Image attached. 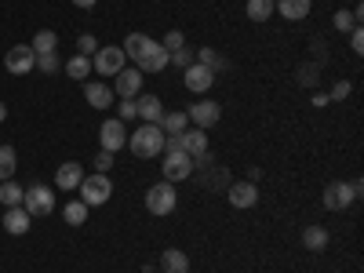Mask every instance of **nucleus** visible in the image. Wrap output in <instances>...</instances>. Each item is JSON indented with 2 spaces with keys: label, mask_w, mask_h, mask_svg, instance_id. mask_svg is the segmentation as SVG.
<instances>
[{
  "label": "nucleus",
  "mask_w": 364,
  "mask_h": 273,
  "mask_svg": "<svg viewBox=\"0 0 364 273\" xmlns=\"http://www.w3.org/2000/svg\"><path fill=\"white\" fill-rule=\"evenodd\" d=\"M124 48V55L128 58H135V70L139 73H161L164 66H168V51L161 48V41H154V37H146V33H128V41L120 44Z\"/></svg>",
  "instance_id": "obj_1"
},
{
  "label": "nucleus",
  "mask_w": 364,
  "mask_h": 273,
  "mask_svg": "<svg viewBox=\"0 0 364 273\" xmlns=\"http://www.w3.org/2000/svg\"><path fill=\"white\" fill-rule=\"evenodd\" d=\"M128 146H132V154L135 157H157V154H164V132L157 128V124H142L135 135H128Z\"/></svg>",
  "instance_id": "obj_2"
},
{
  "label": "nucleus",
  "mask_w": 364,
  "mask_h": 273,
  "mask_svg": "<svg viewBox=\"0 0 364 273\" xmlns=\"http://www.w3.org/2000/svg\"><path fill=\"white\" fill-rule=\"evenodd\" d=\"M77 190H80V200L87 208H99V204H106L113 197V182H109V175L95 171V175H84V182H80Z\"/></svg>",
  "instance_id": "obj_3"
},
{
  "label": "nucleus",
  "mask_w": 364,
  "mask_h": 273,
  "mask_svg": "<svg viewBox=\"0 0 364 273\" xmlns=\"http://www.w3.org/2000/svg\"><path fill=\"white\" fill-rule=\"evenodd\" d=\"M22 208H26L33 219H41V215H51L55 197H51V190L44 186V182H33V186H29V190L22 193Z\"/></svg>",
  "instance_id": "obj_4"
},
{
  "label": "nucleus",
  "mask_w": 364,
  "mask_h": 273,
  "mask_svg": "<svg viewBox=\"0 0 364 273\" xmlns=\"http://www.w3.org/2000/svg\"><path fill=\"white\" fill-rule=\"evenodd\" d=\"M175 204H178V197H175L171 182H157V186L146 190V208L154 211V215H171Z\"/></svg>",
  "instance_id": "obj_5"
},
{
  "label": "nucleus",
  "mask_w": 364,
  "mask_h": 273,
  "mask_svg": "<svg viewBox=\"0 0 364 273\" xmlns=\"http://www.w3.org/2000/svg\"><path fill=\"white\" fill-rule=\"evenodd\" d=\"M124 48H99L95 51V58H91V70H95V73H102V77H117L120 70H124Z\"/></svg>",
  "instance_id": "obj_6"
},
{
  "label": "nucleus",
  "mask_w": 364,
  "mask_h": 273,
  "mask_svg": "<svg viewBox=\"0 0 364 273\" xmlns=\"http://www.w3.org/2000/svg\"><path fill=\"white\" fill-rule=\"evenodd\" d=\"M164 182H182L193 175V157L186 154V149H171V154L164 157Z\"/></svg>",
  "instance_id": "obj_7"
},
{
  "label": "nucleus",
  "mask_w": 364,
  "mask_h": 273,
  "mask_svg": "<svg viewBox=\"0 0 364 273\" xmlns=\"http://www.w3.org/2000/svg\"><path fill=\"white\" fill-rule=\"evenodd\" d=\"M4 66H8V73L26 77L29 70H37V55H33V48H29V44H15V48L4 55Z\"/></svg>",
  "instance_id": "obj_8"
},
{
  "label": "nucleus",
  "mask_w": 364,
  "mask_h": 273,
  "mask_svg": "<svg viewBox=\"0 0 364 273\" xmlns=\"http://www.w3.org/2000/svg\"><path fill=\"white\" fill-rule=\"evenodd\" d=\"M99 142H102V149H109V154H117L120 146H128V132H124V120L109 117L106 124L99 128Z\"/></svg>",
  "instance_id": "obj_9"
},
{
  "label": "nucleus",
  "mask_w": 364,
  "mask_h": 273,
  "mask_svg": "<svg viewBox=\"0 0 364 273\" xmlns=\"http://www.w3.org/2000/svg\"><path fill=\"white\" fill-rule=\"evenodd\" d=\"M186 117L193 120L197 128H211V124H219V117H223V106L219 102H211V99H200L186 109Z\"/></svg>",
  "instance_id": "obj_10"
},
{
  "label": "nucleus",
  "mask_w": 364,
  "mask_h": 273,
  "mask_svg": "<svg viewBox=\"0 0 364 273\" xmlns=\"http://www.w3.org/2000/svg\"><path fill=\"white\" fill-rule=\"evenodd\" d=\"M357 197H353V186L350 182H331V186H324V208L328 211H343L350 208Z\"/></svg>",
  "instance_id": "obj_11"
},
{
  "label": "nucleus",
  "mask_w": 364,
  "mask_h": 273,
  "mask_svg": "<svg viewBox=\"0 0 364 273\" xmlns=\"http://www.w3.org/2000/svg\"><path fill=\"white\" fill-rule=\"evenodd\" d=\"M226 200L233 204V208H255V200H259V190H255V182H233V186H226Z\"/></svg>",
  "instance_id": "obj_12"
},
{
  "label": "nucleus",
  "mask_w": 364,
  "mask_h": 273,
  "mask_svg": "<svg viewBox=\"0 0 364 273\" xmlns=\"http://www.w3.org/2000/svg\"><path fill=\"white\" fill-rule=\"evenodd\" d=\"M182 80H186L190 91H208L211 84H215V73H211L208 66H200V63H193L190 70H182Z\"/></svg>",
  "instance_id": "obj_13"
},
{
  "label": "nucleus",
  "mask_w": 364,
  "mask_h": 273,
  "mask_svg": "<svg viewBox=\"0 0 364 273\" xmlns=\"http://www.w3.org/2000/svg\"><path fill=\"white\" fill-rule=\"evenodd\" d=\"M139 87H142V73H139V70H120V73H117L113 95H120V99H135V95H139Z\"/></svg>",
  "instance_id": "obj_14"
},
{
  "label": "nucleus",
  "mask_w": 364,
  "mask_h": 273,
  "mask_svg": "<svg viewBox=\"0 0 364 273\" xmlns=\"http://www.w3.org/2000/svg\"><path fill=\"white\" fill-rule=\"evenodd\" d=\"M29 223H33V215L18 204V208H8L4 211V230L8 233H15V237H22V233H29Z\"/></svg>",
  "instance_id": "obj_15"
},
{
  "label": "nucleus",
  "mask_w": 364,
  "mask_h": 273,
  "mask_svg": "<svg viewBox=\"0 0 364 273\" xmlns=\"http://www.w3.org/2000/svg\"><path fill=\"white\" fill-rule=\"evenodd\" d=\"M80 182H84V171H80L77 161H66L63 168L55 171V186H58V190H77Z\"/></svg>",
  "instance_id": "obj_16"
},
{
  "label": "nucleus",
  "mask_w": 364,
  "mask_h": 273,
  "mask_svg": "<svg viewBox=\"0 0 364 273\" xmlns=\"http://www.w3.org/2000/svg\"><path fill=\"white\" fill-rule=\"evenodd\" d=\"M135 109H139V117L146 120V124H157V120L164 117V102L157 95H139L135 99Z\"/></svg>",
  "instance_id": "obj_17"
},
{
  "label": "nucleus",
  "mask_w": 364,
  "mask_h": 273,
  "mask_svg": "<svg viewBox=\"0 0 364 273\" xmlns=\"http://www.w3.org/2000/svg\"><path fill=\"white\" fill-rule=\"evenodd\" d=\"M84 99L95 106V109H109V106H113V91H109V84H102V80H91V84L84 87Z\"/></svg>",
  "instance_id": "obj_18"
},
{
  "label": "nucleus",
  "mask_w": 364,
  "mask_h": 273,
  "mask_svg": "<svg viewBox=\"0 0 364 273\" xmlns=\"http://www.w3.org/2000/svg\"><path fill=\"white\" fill-rule=\"evenodd\" d=\"M310 0H273V11H281L288 22H299V18H306L310 15Z\"/></svg>",
  "instance_id": "obj_19"
},
{
  "label": "nucleus",
  "mask_w": 364,
  "mask_h": 273,
  "mask_svg": "<svg viewBox=\"0 0 364 273\" xmlns=\"http://www.w3.org/2000/svg\"><path fill=\"white\" fill-rule=\"evenodd\" d=\"M178 146L186 149L190 157L204 154V149H208V135H204V128H193V132H182V135H178Z\"/></svg>",
  "instance_id": "obj_20"
},
{
  "label": "nucleus",
  "mask_w": 364,
  "mask_h": 273,
  "mask_svg": "<svg viewBox=\"0 0 364 273\" xmlns=\"http://www.w3.org/2000/svg\"><path fill=\"white\" fill-rule=\"evenodd\" d=\"M157 128H161L164 135H182V132L190 128V117L182 113V109H175V113H164V117L157 120Z\"/></svg>",
  "instance_id": "obj_21"
},
{
  "label": "nucleus",
  "mask_w": 364,
  "mask_h": 273,
  "mask_svg": "<svg viewBox=\"0 0 364 273\" xmlns=\"http://www.w3.org/2000/svg\"><path fill=\"white\" fill-rule=\"evenodd\" d=\"M161 269H164V273H186V269H190V255L178 252V248H168V252L161 255Z\"/></svg>",
  "instance_id": "obj_22"
},
{
  "label": "nucleus",
  "mask_w": 364,
  "mask_h": 273,
  "mask_svg": "<svg viewBox=\"0 0 364 273\" xmlns=\"http://www.w3.org/2000/svg\"><path fill=\"white\" fill-rule=\"evenodd\" d=\"M302 245H306L310 252H324L328 248V230L324 226H306L302 230Z\"/></svg>",
  "instance_id": "obj_23"
},
{
  "label": "nucleus",
  "mask_w": 364,
  "mask_h": 273,
  "mask_svg": "<svg viewBox=\"0 0 364 273\" xmlns=\"http://www.w3.org/2000/svg\"><path fill=\"white\" fill-rule=\"evenodd\" d=\"M29 48H33V55H55V51H58V37L51 33V29H41Z\"/></svg>",
  "instance_id": "obj_24"
},
{
  "label": "nucleus",
  "mask_w": 364,
  "mask_h": 273,
  "mask_svg": "<svg viewBox=\"0 0 364 273\" xmlns=\"http://www.w3.org/2000/svg\"><path fill=\"white\" fill-rule=\"evenodd\" d=\"M22 193H26V190L18 186V182H11V178L0 182V204H4V208H18V204H22Z\"/></svg>",
  "instance_id": "obj_25"
},
{
  "label": "nucleus",
  "mask_w": 364,
  "mask_h": 273,
  "mask_svg": "<svg viewBox=\"0 0 364 273\" xmlns=\"http://www.w3.org/2000/svg\"><path fill=\"white\" fill-rule=\"evenodd\" d=\"M87 73H91V58L87 55H73L66 63V77L70 80H87Z\"/></svg>",
  "instance_id": "obj_26"
},
{
  "label": "nucleus",
  "mask_w": 364,
  "mask_h": 273,
  "mask_svg": "<svg viewBox=\"0 0 364 273\" xmlns=\"http://www.w3.org/2000/svg\"><path fill=\"white\" fill-rule=\"evenodd\" d=\"M197 63H200V66H208L211 73L226 70V58H223V55H219L215 48H200V51H197Z\"/></svg>",
  "instance_id": "obj_27"
},
{
  "label": "nucleus",
  "mask_w": 364,
  "mask_h": 273,
  "mask_svg": "<svg viewBox=\"0 0 364 273\" xmlns=\"http://www.w3.org/2000/svg\"><path fill=\"white\" fill-rule=\"evenodd\" d=\"M18 168V157H15V149L11 146H0V182H8Z\"/></svg>",
  "instance_id": "obj_28"
},
{
  "label": "nucleus",
  "mask_w": 364,
  "mask_h": 273,
  "mask_svg": "<svg viewBox=\"0 0 364 273\" xmlns=\"http://www.w3.org/2000/svg\"><path fill=\"white\" fill-rule=\"evenodd\" d=\"M63 219H66L70 226H84V223H87V204H84V200L66 204V208H63Z\"/></svg>",
  "instance_id": "obj_29"
},
{
  "label": "nucleus",
  "mask_w": 364,
  "mask_h": 273,
  "mask_svg": "<svg viewBox=\"0 0 364 273\" xmlns=\"http://www.w3.org/2000/svg\"><path fill=\"white\" fill-rule=\"evenodd\" d=\"M245 11H248L252 22H266V18L273 15V0H248V8H245Z\"/></svg>",
  "instance_id": "obj_30"
},
{
  "label": "nucleus",
  "mask_w": 364,
  "mask_h": 273,
  "mask_svg": "<svg viewBox=\"0 0 364 273\" xmlns=\"http://www.w3.org/2000/svg\"><path fill=\"white\" fill-rule=\"evenodd\" d=\"M168 63H175V66H182V70H190V66L197 63V51H193V48H178V51L168 58Z\"/></svg>",
  "instance_id": "obj_31"
},
{
  "label": "nucleus",
  "mask_w": 364,
  "mask_h": 273,
  "mask_svg": "<svg viewBox=\"0 0 364 273\" xmlns=\"http://www.w3.org/2000/svg\"><path fill=\"white\" fill-rule=\"evenodd\" d=\"M161 48H164L168 55H175L178 48H186V37H182V33H178V29H171V33H168V37L161 41Z\"/></svg>",
  "instance_id": "obj_32"
},
{
  "label": "nucleus",
  "mask_w": 364,
  "mask_h": 273,
  "mask_svg": "<svg viewBox=\"0 0 364 273\" xmlns=\"http://www.w3.org/2000/svg\"><path fill=\"white\" fill-rule=\"evenodd\" d=\"M99 51V41L91 37V33H80L77 37V55H95Z\"/></svg>",
  "instance_id": "obj_33"
},
{
  "label": "nucleus",
  "mask_w": 364,
  "mask_h": 273,
  "mask_svg": "<svg viewBox=\"0 0 364 273\" xmlns=\"http://www.w3.org/2000/svg\"><path fill=\"white\" fill-rule=\"evenodd\" d=\"M135 117H139L135 99H120V106H117V120H135Z\"/></svg>",
  "instance_id": "obj_34"
},
{
  "label": "nucleus",
  "mask_w": 364,
  "mask_h": 273,
  "mask_svg": "<svg viewBox=\"0 0 364 273\" xmlns=\"http://www.w3.org/2000/svg\"><path fill=\"white\" fill-rule=\"evenodd\" d=\"M204 186H211V190L226 186V168H215V164H211V175L204 178Z\"/></svg>",
  "instance_id": "obj_35"
},
{
  "label": "nucleus",
  "mask_w": 364,
  "mask_h": 273,
  "mask_svg": "<svg viewBox=\"0 0 364 273\" xmlns=\"http://www.w3.org/2000/svg\"><path fill=\"white\" fill-rule=\"evenodd\" d=\"M331 22H336V29H343V33H346V29H353V26H357L353 11H336V18H331Z\"/></svg>",
  "instance_id": "obj_36"
},
{
  "label": "nucleus",
  "mask_w": 364,
  "mask_h": 273,
  "mask_svg": "<svg viewBox=\"0 0 364 273\" xmlns=\"http://www.w3.org/2000/svg\"><path fill=\"white\" fill-rule=\"evenodd\" d=\"M37 70L55 73V70H58V51H55V55H37Z\"/></svg>",
  "instance_id": "obj_37"
},
{
  "label": "nucleus",
  "mask_w": 364,
  "mask_h": 273,
  "mask_svg": "<svg viewBox=\"0 0 364 273\" xmlns=\"http://www.w3.org/2000/svg\"><path fill=\"white\" fill-rule=\"evenodd\" d=\"M350 48H353L357 55L364 51V33H360V26H353V29H350Z\"/></svg>",
  "instance_id": "obj_38"
},
{
  "label": "nucleus",
  "mask_w": 364,
  "mask_h": 273,
  "mask_svg": "<svg viewBox=\"0 0 364 273\" xmlns=\"http://www.w3.org/2000/svg\"><path fill=\"white\" fill-rule=\"evenodd\" d=\"M95 168H99V171H102V175H106V171H109V168H113V154H109V149H102V154H99V157H95Z\"/></svg>",
  "instance_id": "obj_39"
},
{
  "label": "nucleus",
  "mask_w": 364,
  "mask_h": 273,
  "mask_svg": "<svg viewBox=\"0 0 364 273\" xmlns=\"http://www.w3.org/2000/svg\"><path fill=\"white\" fill-rule=\"evenodd\" d=\"M346 95H350V84L346 80H339L336 87H331V99H346Z\"/></svg>",
  "instance_id": "obj_40"
},
{
  "label": "nucleus",
  "mask_w": 364,
  "mask_h": 273,
  "mask_svg": "<svg viewBox=\"0 0 364 273\" xmlns=\"http://www.w3.org/2000/svg\"><path fill=\"white\" fill-rule=\"evenodd\" d=\"M73 4H77V8H95L99 0H73Z\"/></svg>",
  "instance_id": "obj_41"
},
{
  "label": "nucleus",
  "mask_w": 364,
  "mask_h": 273,
  "mask_svg": "<svg viewBox=\"0 0 364 273\" xmlns=\"http://www.w3.org/2000/svg\"><path fill=\"white\" fill-rule=\"evenodd\" d=\"M4 117H8V106H4V102H0V120H4Z\"/></svg>",
  "instance_id": "obj_42"
},
{
  "label": "nucleus",
  "mask_w": 364,
  "mask_h": 273,
  "mask_svg": "<svg viewBox=\"0 0 364 273\" xmlns=\"http://www.w3.org/2000/svg\"><path fill=\"white\" fill-rule=\"evenodd\" d=\"M186 273H190V269H186Z\"/></svg>",
  "instance_id": "obj_43"
}]
</instances>
